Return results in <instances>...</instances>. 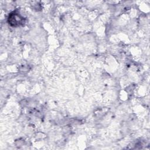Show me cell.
<instances>
[{"label":"cell","mask_w":150,"mask_h":150,"mask_svg":"<svg viewBox=\"0 0 150 150\" xmlns=\"http://www.w3.org/2000/svg\"><path fill=\"white\" fill-rule=\"evenodd\" d=\"M9 20H10V23L11 25L13 26H16L19 25L21 23L22 21V18L20 15L13 13L11 15L10 18H9Z\"/></svg>","instance_id":"cell-1"}]
</instances>
